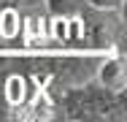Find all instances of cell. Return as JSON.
Here are the masks:
<instances>
[{
    "label": "cell",
    "instance_id": "cell-1",
    "mask_svg": "<svg viewBox=\"0 0 127 122\" xmlns=\"http://www.w3.org/2000/svg\"><path fill=\"white\" fill-rule=\"evenodd\" d=\"M46 16H65L81 22V46L108 49L122 46L125 41V16L122 8H95L89 0H43Z\"/></svg>",
    "mask_w": 127,
    "mask_h": 122
},
{
    "label": "cell",
    "instance_id": "cell-2",
    "mask_svg": "<svg viewBox=\"0 0 127 122\" xmlns=\"http://www.w3.org/2000/svg\"><path fill=\"white\" fill-rule=\"evenodd\" d=\"M54 95V109L57 117L70 122H81V120H114L122 122L127 120V100L125 92H111L105 90L97 79H89L84 84L76 87H65L51 92Z\"/></svg>",
    "mask_w": 127,
    "mask_h": 122
},
{
    "label": "cell",
    "instance_id": "cell-3",
    "mask_svg": "<svg viewBox=\"0 0 127 122\" xmlns=\"http://www.w3.org/2000/svg\"><path fill=\"white\" fill-rule=\"evenodd\" d=\"M95 79L111 92H125L127 90V60H125L122 46L103 54V60L97 62V71H95Z\"/></svg>",
    "mask_w": 127,
    "mask_h": 122
},
{
    "label": "cell",
    "instance_id": "cell-4",
    "mask_svg": "<svg viewBox=\"0 0 127 122\" xmlns=\"http://www.w3.org/2000/svg\"><path fill=\"white\" fill-rule=\"evenodd\" d=\"M22 33V14L16 8H0V38L11 41Z\"/></svg>",
    "mask_w": 127,
    "mask_h": 122
},
{
    "label": "cell",
    "instance_id": "cell-5",
    "mask_svg": "<svg viewBox=\"0 0 127 122\" xmlns=\"http://www.w3.org/2000/svg\"><path fill=\"white\" fill-rule=\"evenodd\" d=\"M0 8H16L22 16L25 14H43V0H0Z\"/></svg>",
    "mask_w": 127,
    "mask_h": 122
},
{
    "label": "cell",
    "instance_id": "cell-6",
    "mask_svg": "<svg viewBox=\"0 0 127 122\" xmlns=\"http://www.w3.org/2000/svg\"><path fill=\"white\" fill-rule=\"evenodd\" d=\"M95 8H122L125 0H89Z\"/></svg>",
    "mask_w": 127,
    "mask_h": 122
},
{
    "label": "cell",
    "instance_id": "cell-7",
    "mask_svg": "<svg viewBox=\"0 0 127 122\" xmlns=\"http://www.w3.org/2000/svg\"><path fill=\"white\" fill-rule=\"evenodd\" d=\"M0 120H14V117H11V111L3 106V100H0Z\"/></svg>",
    "mask_w": 127,
    "mask_h": 122
}]
</instances>
